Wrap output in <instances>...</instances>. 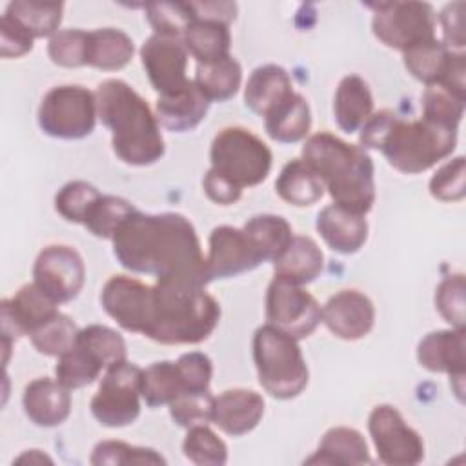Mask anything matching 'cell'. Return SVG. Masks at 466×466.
<instances>
[{
  "mask_svg": "<svg viewBox=\"0 0 466 466\" xmlns=\"http://www.w3.org/2000/svg\"><path fill=\"white\" fill-rule=\"evenodd\" d=\"M111 240L118 264L133 273L200 288L211 282L197 231L184 215H147L137 209Z\"/></svg>",
  "mask_w": 466,
  "mask_h": 466,
  "instance_id": "obj_1",
  "label": "cell"
},
{
  "mask_svg": "<svg viewBox=\"0 0 466 466\" xmlns=\"http://www.w3.org/2000/svg\"><path fill=\"white\" fill-rule=\"evenodd\" d=\"M96 109L100 122L111 131L115 155L129 166H149L162 158L160 124L147 102L124 80L107 78L98 84Z\"/></svg>",
  "mask_w": 466,
  "mask_h": 466,
  "instance_id": "obj_2",
  "label": "cell"
},
{
  "mask_svg": "<svg viewBox=\"0 0 466 466\" xmlns=\"http://www.w3.org/2000/svg\"><path fill=\"white\" fill-rule=\"evenodd\" d=\"M302 160L319 175L333 204L366 215L375 202V166L362 146L328 131L308 137Z\"/></svg>",
  "mask_w": 466,
  "mask_h": 466,
  "instance_id": "obj_3",
  "label": "cell"
},
{
  "mask_svg": "<svg viewBox=\"0 0 466 466\" xmlns=\"http://www.w3.org/2000/svg\"><path fill=\"white\" fill-rule=\"evenodd\" d=\"M220 320V304L206 288L157 280L153 286V313L147 339L160 344H198Z\"/></svg>",
  "mask_w": 466,
  "mask_h": 466,
  "instance_id": "obj_4",
  "label": "cell"
},
{
  "mask_svg": "<svg viewBox=\"0 0 466 466\" xmlns=\"http://www.w3.org/2000/svg\"><path fill=\"white\" fill-rule=\"evenodd\" d=\"M457 146V129L424 118H393L379 151L388 164L406 175H417L450 157Z\"/></svg>",
  "mask_w": 466,
  "mask_h": 466,
  "instance_id": "obj_5",
  "label": "cell"
},
{
  "mask_svg": "<svg viewBox=\"0 0 466 466\" xmlns=\"http://www.w3.org/2000/svg\"><path fill=\"white\" fill-rule=\"evenodd\" d=\"M253 360L260 386L275 399H295L308 386L309 371L297 339L268 322L253 335Z\"/></svg>",
  "mask_w": 466,
  "mask_h": 466,
  "instance_id": "obj_6",
  "label": "cell"
},
{
  "mask_svg": "<svg viewBox=\"0 0 466 466\" xmlns=\"http://www.w3.org/2000/svg\"><path fill=\"white\" fill-rule=\"evenodd\" d=\"M209 160L215 173L244 189L258 186L268 178L273 155L255 133L240 126H229L215 135Z\"/></svg>",
  "mask_w": 466,
  "mask_h": 466,
  "instance_id": "obj_7",
  "label": "cell"
},
{
  "mask_svg": "<svg viewBox=\"0 0 466 466\" xmlns=\"http://www.w3.org/2000/svg\"><path fill=\"white\" fill-rule=\"evenodd\" d=\"M96 118V95L75 84L49 89L38 107L40 129L62 140H78L91 135Z\"/></svg>",
  "mask_w": 466,
  "mask_h": 466,
  "instance_id": "obj_8",
  "label": "cell"
},
{
  "mask_svg": "<svg viewBox=\"0 0 466 466\" xmlns=\"http://www.w3.org/2000/svg\"><path fill=\"white\" fill-rule=\"evenodd\" d=\"M373 9L371 31L379 42L391 49L406 51L435 38L437 15L428 2L370 4Z\"/></svg>",
  "mask_w": 466,
  "mask_h": 466,
  "instance_id": "obj_9",
  "label": "cell"
},
{
  "mask_svg": "<svg viewBox=\"0 0 466 466\" xmlns=\"http://www.w3.org/2000/svg\"><path fill=\"white\" fill-rule=\"evenodd\" d=\"M142 370L122 360L106 370L96 393L91 399L93 417L107 428H122L140 415Z\"/></svg>",
  "mask_w": 466,
  "mask_h": 466,
  "instance_id": "obj_10",
  "label": "cell"
},
{
  "mask_svg": "<svg viewBox=\"0 0 466 466\" xmlns=\"http://www.w3.org/2000/svg\"><path fill=\"white\" fill-rule=\"evenodd\" d=\"M368 431L377 457L388 466H415L424 459L420 435L391 404H379L368 417Z\"/></svg>",
  "mask_w": 466,
  "mask_h": 466,
  "instance_id": "obj_11",
  "label": "cell"
},
{
  "mask_svg": "<svg viewBox=\"0 0 466 466\" xmlns=\"http://www.w3.org/2000/svg\"><path fill=\"white\" fill-rule=\"evenodd\" d=\"M266 320L300 340L320 324V306L302 286L273 277L266 291Z\"/></svg>",
  "mask_w": 466,
  "mask_h": 466,
  "instance_id": "obj_12",
  "label": "cell"
},
{
  "mask_svg": "<svg viewBox=\"0 0 466 466\" xmlns=\"http://www.w3.org/2000/svg\"><path fill=\"white\" fill-rule=\"evenodd\" d=\"M86 280L80 253L66 244L46 246L33 266V282L56 304L73 300Z\"/></svg>",
  "mask_w": 466,
  "mask_h": 466,
  "instance_id": "obj_13",
  "label": "cell"
},
{
  "mask_svg": "<svg viewBox=\"0 0 466 466\" xmlns=\"http://www.w3.org/2000/svg\"><path fill=\"white\" fill-rule=\"evenodd\" d=\"M104 311L126 331L146 333L153 313V286L127 275H113L102 288Z\"/></svg>",
  "mask_w": 466,
  "mask_h": 466,
  "instance_id": "obj_14",
  "label": "cell"
},
{
  "mask_svg": "<svg viewBox=\"0 0 466 466\" xmlns=\"http://www.w3.org/2000/svg\"><path fill=\"white\" fill-rule=\"evenodd\" d=\"M187 56L182 38L153 33L142 44L140 60L158 96L180 89L189 80L186 76Z\"/></svg>",
  "mask_w": 466,
  "mask_h": 466,
  "instance_id": "obj_15",
  "label": "cell"
},
{
  "mask_svg": "<svg viewBox=\"0 0 466 466\" xmlns=\"http://www.w3.org/2000/svg\"><path fill=\"white\" fill-rule=\"evenodd\" d=\"M56 306L35 282L24 284L15 297L4 299L0 304L2 339L13 342L22 335H29L58 313Z\"/></svg>",
  "mask_w": 466,
  "mask_h": 466,
  "instance_id": "obj_16",
  "label": "cell"
},
{
  "mask_svg": "<svg viewBox=\"0 0 466 466\" xmlns=\"http://www.w3.org/2000/svg\"><path fill=\"white\" fill-rule=\"evenodd\" d=\"M320 322L342 340L366 337L375 324V306L357 289H342L320 308Z\"/></svg>",
  "mask_w": 466,
  "mask_h": 466,
  "instance_id": "obj_17",
  "label": "cell"
},
{
  "mask_svg": "<svg viewBox=\"0 0 466 466\" xmlns=\"http://www.w3.org/2000/svg\"><path fill=\"white\" fill-rule=\"evenodd\" d=\"M206 264L211 280H215L251 271L262 262L242 229L233 226H217L209 235Z\"/></svg>",
  "mask_w": 466,
  "mask_h": 466,
  "instance_id": "obj_18",
  "label": "cell"
},
{
  "mask_svg": "<svg viewBox=\"0 0 466 466\" xmlns=\"http://www.w3.org/2000/svg\"><path fill=\"white\" fill-rule=\"evenodd\" d=\"M71 390L56 379L40 377L31 380L22 397L27 419L40 428H55L71 413Z\"/></svg>",
  "mask_w": 466,
  "mask_h": 466,
  "instance_id": "obj_19",
  "label": "cell"
},
{
  "mask_svg": "<svg viewBox=\"0 0 466 466\" xmlns=\"http://www.w3.org/2000/svg\"><path fill=\"white\" fill-rule=\"evenodd\" d=\"M209 100L189 78L180 89L162 95L155 106V116L158 124L173 133H186L195 129L209 109Z\"/></svg>",
  "mask_w": 466,
  "mask_h": 466,
  "instance_id": "obj_20",
  "label": "cell"
},
{
  "mask_svg": "<svg viewBox=\"0 0 466 466\" xmlns=\"http://www.w3.org/2000/svg\"><path fill=\"white\" fill-rule=\"evenodd\" d=\"M264 415L260 393L246 388H233L215 397L213 424L231 437H240L257 428Z\"/></svg>",
  "mask_w": 466,
  "mask_h": 466,
  "instance_id": "obj_21",
  "label": "cell"
},
{
  "mask_svg": "<svg viewBox=\"0 0 466 466\" xmlns=\"http://www.w3.org/2000/svg\"><path fill=\"white\" fill-rule=\"evenodd\" d=\"M417 360L433 373L448 377L464 375L466 370V335L464 329H437L424 335L417 346Z\"/></svg>",
  "mask_w": 466,
  "mask_h": 466,
  "instance_id": "obj_22",
  "label": "cell"
},
{
  "mask_svg": "<svg viewBox=\"0 0 466 466\" xmlns=\"http://www.w3.org/2000/svg\"><path fill=\"white\" fill-rule=\"evenodd\" d=\"M317 231L324 242L337 253H357L368 238V222L364 215L353 213L337 204H329L317 215Z\"/></svg>",
  "mask_w": 466,
  "mask_h": 466,
  "instance_id": "obj_23",
  "label": "cell"
},
{
  "mask_svg": "<svg viewBox=\"0 0 466 466\" xmlns=\"http://www.w3.org/2000/svg\"><path fill=\"white\" fill-rule=\"evenodd\" d=\"M293 93L289 73L282 66L264 64L249 75L244 87V102L255 115L268 116Z\"/></svg>",
  "mask_w": 466,
  "mask_h": 466,
  "instance_id": "obj_24",
  "label": "cell"
},
{
  "mask_svg": "<svg viewBox=\"0 0 466 466\" xmlns=\"http://www.w3.org/2000/svg\"><path fill=\"white\" fill-rule=\"evenodd\" d=\"M304 462L324 466H362L370 464L371 457L360 431L348 426H337L322 435L317 451Z\"/></svg>",
  "mask_w": 466,
  "mask_h": 466,
  "instance_id": "obj_25",
  "label": "cell"
},
{
  "mask_svg": "<svg viewBox=\"0 0 466 466\" xmlns=\"http://www.w3.org/2000/svg\"><path fill=\"white\" fill-rule=\"evenodd\" d=\"M324 269V253L311 237L293 235L286 251L273 262L275 279L304 286L313 282Z\"/></svg>",
  "mask_w": 466,
  "mask_h": 466,
  "instance_id": "obj_26",
  "label": "cell"
},
{
  "mask_svg": "<svg viewBox=\"0 0 466 466\" xmlns=\"http://www.w3.org/2000/svg\"><path fill=\"white\" fill-rule=\"evenodd\" d=\"M373 113V96L364 78L346 75L335 91L333 116L344 133L359 131Z\"/></svg>",
  "mask_w": 466,
  "mask_h": 466,
  "instance_id": "obj_27",
  "label": "cell"
},
{
  "mask_svg": "<svg viewBox=\"0 0 466 466\" xmlns=\"http://www.w3.org/2000/svg\"><path fill=\"white\" fill-rule=\"evenodd\" d=\"M264 127L269 138L280 144H295L308 137L311 127V111L306 98L299 93L289 95L268 116Z\"/></svg>",
  "mask_w": 466,
  "mask_h": 466,
  "instance_id": "obj_28",
  "label": "cell"
},
{
  "mask_svg": "<svg viewBox=\"0 0 466 466\" xmlns=\"http://www.w3.org/2000/svg\"><path fill=\"white\" fill-rule=\"evenodd\" d=\"M182 42L197 64H209L229 56V25L218 20L195 18L182 35Z\"/></svg>",
  "mask_w": 466,
  "mask_h": 466,
  "instance_id": "obj_29",
  "label": "cell"
},
{
  "mask_svg": "<svg viewBox=\"0 0 466 466\" xmlns=\"http://www.w3.org/2000/svg\"><path fill=\"white\" fill-rule=\"evenodd\" d=\"M242 231L246 233L251 248L255 249L260 262H275L289 246L293 238L291 226L280 215H255L251 217Z\"/></svg>",
  "mask_w": 466,
  "mask_h": 466,
  "instance_id": "obj_30",
  "label": "cell"
},
{
  "mask_svg": "<svg viewBox=\"0 0 466 466\" xmlns=\"http://www.w3.org/2000/svg\"><path fill=\"white\" fill-rule=\"evenodd\" d=\"M133 55L135 46L127 33L115 27L87 31V66L118 71L131 62Z\"/></svg>",
  "mask_w": 466,
  "mask_h": 466,
  "instance_id": "obj_31",
  "label": "cell"
},
{
  "mask_svg": "<svg viewBox=\"0 0 466 466\" xmlns=\"http://www.w3.org/2000/svg\"><path fill=\"white\" fill-rule=\"evenodd\" d=\"M275 189L284 202L297 208L313 206L324 195L322 180L302 158H293L282 167Z\"/></svg>",
  "mask_w": 466,
  "mask_h": 466,
  "instance_id": "obj_32",
  "label": "cell"
},
{
  "mask_svg": "<svg viewBox=\"0 0 466 466\" xmlns=\"http://www.w3.org/2000/svg\"><path fill=\"white\" fill-rule=\"evenodd\" d=\"M453 53L441 40L431 38L406 49L402 62L413 78L426 86H435L444 78Z\"/></svg>",
  "mask_w": 466,
  "mask_h": 466,
  "instance_id": "obj_33",
  "label": "cell"
},
{
  "mask_svg": "<svg viewBox=\"0 0 466 466\" xmlns=\"http://www.w3.org/2000/svg\"><path fill=\"white\" fill-rule=\"evenodd\" d=\"M193 82L209 102H226L240 87L242 67L231 55L217 62L197 64Z\"/></svg>",
  "mask_w": 466,
  "mask_h": 466,
  "instance_id": "obj_34",
  "label": "cell"
},
{
  "mask_svg": "<svg viewBox=\"0 0 466 466\" xmlns=\"http://www.w3.org/2000/svg\"><path fill=\"white\" fill-rule=\"evenodd\" d=\"M5 15L16 20L33 38L53 36L58 33V25L64 15L62 2H36V0H15L7 5Z\"/></svg>",
  "mask_w": 466,
  "mask_h": 466,
  "instance_id": "obj_35",
  "label": "cell"
},
{
  "mask_svg": "<svg viewBox=\"0 0 466 466\" xmlns=\"http://www.w3.org/2000/svg\"><path fill=\"white\" fill-rule=\"evenodd\" d=\"M184 380L180 377L177 362L160 360L142 370L140 393L149 408L169 404L180 393H184Z\"/></svg>",
  "mask_w": 466,
  "mask_h": 466,
  "instance_id": "obj_36",
  "label": "cell"
},
{
  "mask_svg": "<svg viewBox=\"0 0 466 466\" xmlns=\"http://www.w3.org/2000/svg\"><path fill=\"white\" fill-rule=\"evenodd\" d=\"M104 364L82 344L75 342V346L58 357L55 375L56 380L62 382L69 390H78L93 384L102 373Z\"/></svg>",
  "mask_w": 466,
  "mask_h": 466,
  "instance_id": "obj_37",
  "label": "cell"
},
{
  "mask_svg": "<svg viewBox=\"0 0 466 466\" xmlns=\"http://www.w3.org/2000/svg\"><path fill=\"white\" fill-rule=\"evenodd\" d=\"M76 324L64 313H56L47 322L29 333L35 350L47 357H60L69 351L78 337Z\"/></svg>",
  "mask_w": 466,
  "mask_h": 466,
  "instance_id": "obj_38",
  "label": "cell"
},
{
  "mask_svg": "<svg viewBox=\"0 0 466 466\" xmlns=\"http://www.w3.org/2000/svg\"><path fill=\"white\" fill-rule=\"evenodd\" d=\"M137 208L122 197L100 195L98 200L89 209L84 226L98 238H113L120 224L135 213Z\"/></svg>",
  "mask_w": 466,
  "mask_h": 466,
  "instance_id": "obj_39",
  "label": "cell"
},
{
  "mask_svg": "<svg viewBox=\"0 0 466 466\" xmlns=\"http://www.w3.org/2000/svg\"><path fill=\"white\" fill-rule=\"evenodd\" d=\"M182 451L186 459L197 466H220L228 461L226 442L211 428H208V424L187 428Z\"/></svg>",
  "mask_w": 466,
  "mask_h": 466,
  "instance_id": "obj_40",
  "label": "cell"
},
{
  "mask_svg": "<svg viewBox=\"0 0 466 466\" xmlns=\"http://www.w3.org/2000/svg\"><path fill=\"white\" fill-rule=\"evenodd\" d=\"M464 102L466 98L457 96L439 84L426 86L422 93V118L444 127L459 129L464 115Z\"/></svg>",
  "mask_w": 466,
  "mask_h": 466,
  "instance_id": "obj_41",
  "label": "cell"
},
{
  "mask_svg": "<svg viewBox=\"0 0 466 466\" xmlns=\"http://www.w3.org/2000/svg\"><path fill=\"white\" fill-rule=\"evenodd\" d=\"M146 16L157 35L182 38L197 18L191 2H153L146 5Z\"/></svg>",
  "mask_w": 466,
  "mask_h": 466,
  "instance_id": "obj_42",
  "label": "cell"
},
{
  "mask_svg": "<svg viewBox=\"0 0 466 466\" xmlns=\"http://www.w3.org/2000/svg\"><path fill=\"white\" fill-rule=\"evenodd\" d=\"M76 342L87 348L104 364L106 370L113 364L127 360L126 342L122 335L107 326L91 324L87 328H82L78 331Z\"/></svg>",
  "mask_w": 466,
  "mask_h": 466,
  "instance_id": "obj_43",
  "label": "cell"
},
{
  "mask_svg": "<svg viewBox=\"0 0 466 466\" xmlns=\"http://www.w3.org/2000/svg\"><path fill=\"white\" fill-rule=\"evenodd\" d=\"M100 195L102 193L93 184L86 180H71L58 189L55 197V209L67 222L84 226L89 209Z\"/></svg>",
  "mask_w": 466,
  "mask_h": 466,
  "instance_id": "obj_44",
  "label": "cell"
},
{
  "mask_svg": "<svg viewBox=\"0 0 466 466\" xmlns=\"http://www.w3.org/2000/svg\"><path fill=\"white\" fill-rule=\"evenodd\" d=\"M91 464L95 466H129V464H166V459L151 448L131 446L122 441H102L93 448Z\"/></svg>",
  "mask_w": 466,
  "mask_h": 466,
  "instance_id": "obj_45",
  "label": "cell"
},
{
  "mask_svg": "<svg viewBox=\"0 0 466 466\" xmlns=\"http://www.w3.org/2000/svg\"><path fill=\"white\" fill-rule=\"evenodd\" d=\"M169 415L180 428H193L213 422L215 397L209 390L184 391L169 404Z\"/></svg>",
  "mask_w": 466,
  "mask_h": 466,
  "instance_id": "obj_46",
  "label": "cell"
},
{
  "mask_svg": "<svg viewBox=\"0 0 466 466\" xmlns=\"http://www.w3.org/2000/svg\"><path fill=\"white\" fill-rule=\"evenodd\" d=\"M464 291L466 282L462 273L446 275L435 289V308L441 317L455 329H464Z\"/></svg>",
  "mask_w": 466,
  "mask_h": 466,
  "instance_id": "obj_47",
  "label": "cell"
},
{
  "mask_svg": "<svg viewBox=\"0 0 466 466\" xmlns=\"http://www.w3.org/2000/svg\"><path fill=\"white\" fill-rule=\"evenodd\" d=\"M47 55L60 67L87 66V31L62 29L49 38Z\"/></svg>",
  "mask_w": 466,
  "mask_h": 466,
  "instance_id": "obj_48",
  "label": "cell"
},
{
  "mask_svg": "<svg viewBox=\"0 0 466 466\" xmlns=\"http://www.w3.org/2000/svg\"><path fill=\"white\" fill-rule=\"evenodd\" d=\"M430 193L441 202H457L466 195V162L455 157L441 166L430 180Z\"/></svg>",
  "mask_w": 466,
  "mask_h": 466,
  "instance_id": "obj_49",
  "label": "cell"
},
{
  "mask_svg": "<svg viewBox=\"0 0 466 466\" xmlns=\"http://www.w3.org/2000/svg\"><path fill=\"white\" fill-rule=\"evenodd\" d=\"M180 377L184 380L186 391H202L209 390L211 375H213V364L206 353L200 351H189L178 357L177 360Z\"/></svg>",
  "mask_w": 466,
  "mask_h": 466,
  "instance_id": "obj_50",
  "label": "cell"
},
{
  "mask_svg": "<svg viewBox=\"0 0 466 466\" xmlns=\"http://www.w3.org/2000/svg\"><path fill=\"white\" fill-rule=\"evenodd\" d=\"M35 38L9 15L0 18V55L2 58H20L33 49Z\"/></svg>",
  "mask_w": 466,
  "mask_h": 466,
  "instance_id": "obj_51",
  "label": "cell"
},
{
  "mask_svg": "<svg viewBox=\"0 0 466 466\" xmlns=\"http://www.w3.org/2000/svg\"><path fill=\"white\" fill-rule=\"evenodd\" d=\"M442 44L455 53H462L466 46L464 35V2H451L439 13Z\"/></svg>",
  "mask_w": 466,
  "mask_h": 466,
  "instance_id": "obj_52",
  "label": "cell"
},
{
  "mask_svg": "<svg viewBox=\"0 0 466 466\" xmlns=\"http://www.w3.org/2000/svg\"><path fill=\"white\" fill-rule=\"evenodd\" d=\"M202 186H204V193L208 195V198L220 206H231V204L238 202V198L242 197V189H238L229 180H226L224 177L215 173L211 167L204 175Z\"/></svg>",
  "mask_w": 466,
  "mask_h": 466,
  "instance_id": "obj_53",
  "label": "cell"
},
{
  "mask_svg": "<svg viewBox=\"0 0 466 466\" xmlns=\"http://www.w3.org/2000/svg\"><path fill=\"white\" fill-rule=\"evenodd\" d=\"M197 18L218 20L224 24H231L237 16V5L231 2H191Z\"/></svg>",
  "mask_w": 466,
  "mask_h": 466,
  "instance_id": "obj_54",
  "label": "cell"
},
{
  "mask_svg": "<svg viewBox=\"0 0 466 466\" xmlns=\"http://www.w3.org/2000/svg\"><path fill=\"white\" fill-rule=\"evenodd\" d=\"M15 462H16V464H44V462L53 464V459L47 457V455H46L44 451H40V450H27V451H24Z\"/></svg>",
  "mask_w": 466,
  "mask_h": 466,
  "instance_id": "obj_55",
  "label": "cell"
}]
</instances>
